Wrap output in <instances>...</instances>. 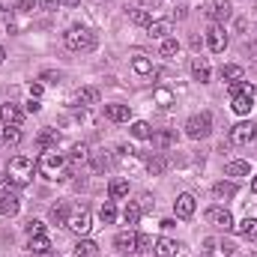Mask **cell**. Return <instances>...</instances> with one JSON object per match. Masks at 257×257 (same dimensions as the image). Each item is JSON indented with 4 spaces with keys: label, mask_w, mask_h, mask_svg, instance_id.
Instances as JSON below:
<instances>
[{
    "label": "cell",
    "mask_w": 257,
    "mask_h": 257,
    "mask_svg": "<svg viewBox=\"0 0 257 257\" xmlns=\"http://www.w3.org/2000/svg\"><path fill=\"white\" fill-rule=\"evenodd\" d=\"M24 230H27V236H42L45 233V224L39 218H30V221H24Z\"/></svg>",
    "instance_id": "obj_39"
},
{
    "label": "cell",
    "mask_w": 257,
    "mask_h": 257,
    "mask_svg": "<svg viewBox=\"0 0 257 257\" xmlns=\"http://www.w3.org/2000/svg\"><path fill=\"white\" fill-rule=\"evenodd\" d=\"M12 6H15V0H0V9H3V12H9Z\"/></svg>",
    "instance_id": "obj_52"
},
{
    "label": "cell",
    "mask_w": 257,
    "mask_h": 257,
    "mask_svg": "<svg viewBox=\"0 0 257 257\" xmlns=\"http://www.w3.org/2000/svg\"><path fill=\"white\" fill-rule=\"evenodd\" d=\"M90 153H87V144H75L72 147V162H84Z\"/></svg>",
    "instance_id": "obj_42"
},
{
    "label": "cell",
    "mask_w": 257,
    "mask_h": 257,
    "mask_svg": "<svg viewBox=\"0 0 257 257\" xmlns=\"http://www.w3.org/2000/svg\"><path fill=\"white\" fill-rule=\"evenodd\" d=\"M209 63H206V57H194L192 60V78L194 81H200V84H206L209 81Z\"/></svg>",
    "instance_id": "obj_16"
},
{
    "label": "cell",
    "mask_w": 257,
    "mask_h": 257,
    "mask_svg": "<svg viewBox=\"0 0 257 257\" xmlns=\"http://www.w3.org/2000/svg\"><path fill=\"white\" fill-rule=\"evenodd\" d=\"M96 254H99V245L93 239H81L75 245V257H96Z\"/></svg>",
    "instance_id": "obj_26"
},
{
    "label": "cell",
    "mask_w": 257,
    "mask_h": 257,
    "mask_svg": "<svg viewBox=\"0 0 257 257\" xmlns=\"http://www.w3.org/2000/svg\"><path fill=\"white\" fill-rule=\"evenodd\" d=\"M66 218H69V206H66V203L51 206V221H54V224H66Z\"/></svg>",
    "instance_id": "obj_36"
},
{
    "label": "cell",
    "mask_w": 257,
    "mask_h": 257,
    "mask_svg": "<svg viewBox=\"0 0 257 257\" xmlns=\"http://www.w3.org/2000/svg\"><path fill=\"white\" fill-rule=\"evenodd\" d=\"M194 257H209V251H200V254H194Z\"/></svg>",
    "instance_id": "obj_56"
},
{
    "label": "cell",
    "mask_w": 257,
    "mask_h": 257,
    "mask_svg": "<svg viewBox=\"0 0 257 257\" xmlns=\"http://www.w3.org/2000/svg\"><path fill=\"white\" fill-rule=\"evenodd\" d=\"M138 206H141V212H144V209H153V206H156V203H153V197H150V194H144V197H141V203H138Z\"/></svg>",
    "instance_id": "obj_47"
},
{
    "label": "cell",
    "mask_w": 257,
    "mask_h": 257,
    "mask_svg": "<svg viewBox=\"0 0 257 257\" xmlns=\"http://www.w3.org/2000/svg\"><path fill=\"white\" fill-rule=\"evenodd\" d=\"M36 9V0H18L15 3V12H21V15H30Z\"/></svg>",
    "instance_id": "obj_41"
},
{
    "label": "cell",
    "mask_w": 257,
    "mask_h": 257,
    "mask_svg": "<svg viewBox=\"0 0 257 257\" xmlns=\"http://www.w3.org/2000/svg\"><path fill=\"white\" fill-rule=\"evenodd\" d=\"M186 15H189L186 6H177V9H174V18H186Z\"/></svg>",
    "instance_id": "obj_51"
},
{
    "label": "cell",
    "mask_w": 257,
    "mask_h": 257,
    "mask_svg": "<svg viewBox=\"0 0 257 257\" xmlns=\"http://www.w3.org/2000/svg\"><path fill=\"white\" fill-rule=\"evenodd\" d=\"M0 120H3V126H21L24 111L15 102H6V105H0Z\"/></svg>",
    "instance_id": "obj_13"
},
{
    "label": "cell",
    "mask_w": 257,
    "mask_h": 257,
    "mask_svg": "<svg viewBox=\"0 0 257 257\" xmlns=\"http://www.w3.org/2000/svg\"><path fill=\"white\" fill-rule=\"evenodd\" d=\"M57 141H60L57 128H42V132H39V138H36L39 150H54V147H57Z\"/></svg>",
    "instance_id": "obj_19"
},
{
    "label": "cell",
    "mask_w": 257,
    "mask_h": 257,
    "mask_svg": "<svg viewBox=\"0 0 257 257\" xmlns=\"http://www.w3.org/2000/svg\"><path fill=\"white\" fill-rule=\"evenodd\" d=\"M132 135L141 138V141H150V138H153V126H150L147 120H135V123H132Z\"/></svg>",
    "instance_id": "obj_28"
},
{
    "label": "cell",
    "mask_w": 257,
    "mask_h": 257,
    "mask_svg": "<svg viewBox=\"0 0 257 257\" xmlns=\"http://www.w3.org/2000/svg\"><path fill=\"white\" fill-rule=\"evenodd\" d=\"M24 111H27V114H39V111H42V105H39V99H30V102L24 105Z\"/></svg>",
    "instance_id": "obj_46"
},
{
    "label": "cell",
    "mask_w": 257,
    "mask_h": 257,
    "mask_svg": "<svg viewBox=\"0 0 257 257\" xmlns=\"http://www.w3.org/2000/svg\"><path fill=\"white\" fill-rule=\"evenodd\" d=\"M63 45L69 51H93L96 48V33L90 30V27H81V24H75V27H69L63 33Z\"/></svg>",
    "instance_id": "obj_3"
},
{
    "label": "cell",
    "mask_w": 257,
    "mask_h": 257,
    "mask_svg": "<svg viewBox=\"0 0 257 257\" xmlns=\"http://www.w3.org/2000/svg\"><path fill=\"white\" fill-rule=\"evenodd\" d=\"M123 218H126V224H138V218H141V206L138 203H126V209H123Z\"/></svg>",
    "instance_id": "obj_37"
},
{
    "label": "cell",
    "mask_w": 257,
    "mask_h": 257,
    "mask_svg": "<svg viewBox=\"0 0 257 257\" xmlns=\"http://www.w3.org/2000/svg\"><path fill=\"white\" fill-rule=\"evenodd\" d=\"M230 93H233V96H251V99H254V84H245V81H239V84H230Z\"/></svg>",
    "instance_id": "obj_35"
},
{
    "label": "cell",
    "mask_w": 257,
    "mask_h": 257,
    "mask_svg": "<svg viewBox=\"0 0 257 257\" xmlns=\"http://www.w3.org/2000/svg\"><path fill=\"white\" fill-rule=\"evenodd\" d=\"M203 15L212 18L215 24H224L233 12H230V3H224V0H209V3H203Z\"/></svg>",
    "instance_id": "obj_6"
},
{
    "label": "cell",
    "mask_w": 257,
    "mask_h": 257,
    "mask_svg": "<svg viewBox=\"0 0 257 257\" xmlns=\"http://www.w3.org/2000/svg\"><path fill=\"white\" fill-rule=\"evenodd\" d=\"M105 168H108V156L96 153V156H93V171H105Z\"/></svg>",
    "instance_id": "obj_44"
},
{
    "label": "cell",
    "mask_w": 257,
    "mask_h": 257,
    "mask_svg": "<svg viewBox=\"0 0 257 257\" xmlns=\"http://www.w3.org/2000/svg\"><path fill=\"white\" fill-rule=\"evenodd\" d=\"M33 174H36V162L27 159V156H15V159L9 162V168H6V177H9V183H12L15 189L30 186Z\"/></svg>",
    "instance_id": "obj_2"
},
{
    "label": "cell",
    "mask_w": 257,
    "mask_h": 257,
    "mask_svg": "<svg viewBox=\"0 0 257 257\" xmlns=\"http://www.w3.org/2000/svg\"><path fill=\"white\" fill-rule=\"evenodd\" d=\"M233 251H236V245H233V242H221V254H224V257H230Z\"/></svg>",
    "instance_id": "obj_48"
},
{
    "label": "cell",
    "mask_w": 257,
    "mask_h": 257,
    "mask_svg": "<svg viewBox=\"0 0 257 257\" xmlns=\"http://www.w3.org/2000/svg\"><path fill=\"white\" fill-rule=\"evenodd\" d=\"M221 78H224L227 84H239V81L245 78V72H242V66L230 63V66H224V69H221Z\"/></svg>",
    "instance_id": "obj_24"
},
{
    "label": "cell",
    "mask_w": 257,
    "mask_h": 257,
    "mask_svg": "<svg viewBox=\"0 0 257 257\" xmlns=\"http://www.w3.org/2000/svg\"><path fill=\"white\" fill-rule=\"evenodd\" d=\"M132 69H135L138 75H153V60L144 57V54H135V57H132Z\"/></svg>",
    "instance_id": "obj_25"
},
{
    "label": "cell",
    "mask_w": 257,
    "mask_h": 257,
    "mask_svg": "<svg viewBox=\"0 0 257 257\" xmlns=\"http://www.w3.org/2000/svg\"><path fill=\"white\" fill-rule=\"evenodd\" d=\"M99 218H102L105 224H114V218H117V206H114V200H105V203H102Z\"/></svg>",
    "instance_id": "obj_31"
},
{
    "label": "cell",
    "mask_w": 257,
    "mask_h": 257,
    "mask_svg": "<svg viewBox=\"0 0 257 257\" xmlns=\"http://www.w3.org/2000/svg\"><path fill=\"white\" fill-rule=\"evenodd\" d=\"M42 96V84H30V99H39Z\"/></svg>",
    "instance_id": "obj_49"
},
{
    "label": "cell",
    "mask_w": 257,
    "mask_h": 257,
    "mask_svg": "<svg viewBox=\"0 0 257 257\" xmlns=\"http://www.w3.org/2000/svg\"><path fill=\"white\" fill-rule=\"evenodd\" d=\"M81 0H60V6H78Z\"/></svg>",
    "instance_id": "obj_53"
},
{
    "label": "cell",
    "mask_w": 257,
    "mask_h": 257,
    "mask_svg": "<svg viewBox=\"0 0 257 257\" xmlns=\"http://www.w3.org/2000/svg\"><path fill=\"white\" fill-rule=\"evenodd\" d=\"M0 144H3V135H0Z\"/></svg>",
    "instance_id": "obj_57"
},
{
    "label": "cell",
    "mask_w": 257,
    "mask_h": 257,
    "mask_svg": "<svg viewBox=\"0 0 257 257\" xmlns=\"http://www.w3.org/2000/svg\"><path fill=\"white\" fill-rule=\"evenodd\" d=\"M128 21L138 24V27H147L153 18H150V9H144V6H132V9H128Z\"/></svg>",
    "instance_id": "obj_21"
},
{
    "label": "cell",
    "mask_w": 257,
    "mask_h": 257,
    "mask_svg": "<svg viewBox=\"0 0 257 257\" xmlns=\"http://www.w3.org/2000/svg\"><path fill=\"white\" fill-rule=\"evenodd\" d=\"M150 248H153V236L138 233V251H150Z\"/></svg>",
    "instance_id": "obj_43"
},
{
    "label": "cell",
    "mask_w": 257,
    "mask_h": 257,
    "mask_svg": "<svg viewBox=\"0 0 257 257\" xmlns=\"http://www.w3.org/2000/svg\"><path fill=\"white\" fill-rule=\"evenodd\" d=\"M209 132H212V117H209V114H194V117L186 120V135L194 138V141L209 138Z\"/></svg>",
    "instance_id": "obj_5"
},
{
    "label": "cell",
    "mask_w": 257,
    "mask_h": 257,
    "mask_svg": "<svg viewBox=\"0 0 257 257\" xmlns=\"http://www.w3.org/2000/svg\"><path fill=\"white\" fill-rule=\"evenodd\" d=\"M108 194H111V200H120V197H126V194H128V183H126V180H111Z\"/></svg>",
    "instance_id": "obj_30"
},
{
    "label": "cell",
    "mask_w": 257,
    "mask_h": 257,
    "mask_svg": "<svg viewBox=\"0 0 257 257\" xmlns=\"http://www.w3.org/2000/svg\"><path fill=\"white\" fill-rule=\"evenodd\" d=\"M224 174H227V177H248V174H251V168H248V162H242V159H233V162H227Z\"/></svg>",
    "instance_id": "obj_23"
},
{
    "label": "cell",
    "mask_w": 257,
    "mask_h": 257,
    "mask_svg": "<svg viewBox=\"0 0 257 257\" xmlns=\"http://www.w3.org/2000/svg\"><path fill=\"white\" fill-rule=\"evenodd\" d=\"M66 168H69V159L63 153H57V147L54 150H42V156L36 159V174L45 177V180H63Z\"/></svg>",
    "instance_id": "obj_1"
},
{
    "label": "cell",
    "mask_w": 257,
    "mask_h": 257,
    "mask_svg": "<svg viewBox=\"0 0 257 257\" xmlns=\"http://www.w3.org/2000/svg\"><path fill=\"white\" fill-rule=\"evenodd\" d=\"M141 6H144V9H159L162 0H141Z\"/></svg>",
    "instance_id": "obj_50"
},
{
    "label": "cell",
    "mask_w": 257,
    "mask_h": 257,
    "mask_svg": "<svg viewBox=\"0 0 257 257\" xmlns=\"http://www.w3.org/2000/svg\"><path fill=\"white\" fill-rule=\"evenodd\" d=\"M39 81H45V84H57V81H60V72H42Z\"/></svg>",
    "instance_id": "obj_45"
},
{
    "label": "cell",
    "mask_w": 257,
    "mask_h": 257,
    "mask_svg": "<svg viewBox=\"0 0 257 257\" xmlns=\"http://www.w3.org/2000/svg\"><path fill=\"white\" fill-rule=\"evenodd\" d=\"M230 108H233V114H239V117H248V114H251V108H254V99H251V96H233Z\"/></svg>",
    "instance_id": "obj_18"
},
{
    "label": "cell",
    "mask_w": 257,
    "mask_h": 257,
    "mask_svg": "<svg viewBox=\"0 0 257 257\" xmlns=\"http://www.w3.org/2000/svg\"><path fill=\"white\" fill-rule=\"evenodd\" d=\"M194 209H197V200H194V194H180L177 200H174V212H177V218H192Z\"/></svg>",
    "instance_id": "obj_11"
},
{
    "label": "cell",
    "mask_w": 257,
    "mask_h": 257,
    "mask_svg": "<svg viewBox=\"0 0 257 257\" xmlns=\"http://www.w3.org/2000/svg\"><path fill=\"white\" fill-rule=\"evenodd\" d=\"M251 192L257 194V177H254V180H251Z\"/></svg>",
    "instance_id": "obj_55"
},
{
    "label": "cell",
    "mask_w": 257,
    "mask_h": 257,
    "mask_svg": "<svg viewBox=\"0 0 257 257\" xmlns=\"http://www.w3.org/2000/svg\"><path fill=\"white\" fill-rule=\"evenodd\" d=\"M180 51V42L174 39V36H168V39H162V57H174Z\"/></svg>",
    "instance_id": "obj_38"
},
{
    "label": "cell",
    "mask_w": 257,
    "mask_h": 257,
    "mask_svg": "<svg viewBox=\"0 0 257 257\" xmlns=\"http://www.w3.org/2000/svg\"><path fill=\"white\" fill-rule=\"evenodd\" d=\"M236 230L245 236V239H257V218H242L236 224Z\"/></svg>",
    "instance_id": "obj_29"
},
{
    "label": "cell",
    "mask_w": 257,
    "mask_h": 257,
    "mask_svg": "<svg viewBox=\"0 0 257 257\" xmlns=\"http://www.w3.org/2000/svg\"><path fill=\"white\" fill-rule=\"evenodd\" d=\"M27 251L30 254H45L48 257V251H51V242H48V236L42 233V236H30V242H27Z\"/></svg>",
    "instance_id": "obj_20"
},
{
    "label": "cell",
    "mask_w": 257,
    "mask_h": 257,
    "mask_svg": "<svg viewBox=\"0 0 257 257\" xmlns=\"http://www.w3.org/2000/svg\"><path fill=\"white\" fill-rule=\"evenodd\" d=\"M3 60H6V51H3V45H0V63H3Z\"/></svg>",
    "instance_id": "obj_54"
},
{
    "label": "cell",
    "mask_w": 257,
    "mask_h": 257,
    "mask_svg": "<svg viewBox=\"0 0 257 257\" xmlns=\"http://www.w3.org/2000/svg\"><path fill=\"white\" fill-rule=\"evenodd\" d=\"M105 117H108L111 123H128V120H132V108H128V105H120V102L105 105Z\"/></svg>",
    "instance_id": "obj_14"
},
{
    "label": "cell",
    "mask_w": 257,
    "mask_h": 257,
    "mask_svg": "<svg viewBox=\"0 0 257 257\" xmlns=\"http://www.w3.org/2000/svg\"><path fill=\"white\" fill-rule=\"evenodd\" d=\"M147 33H150L153 39H168V33H171V21H150V24H147Z\"/></svg>",
    "instance_id": "obj_22"
},
{
    "label": "cell",
    "mask_w": 257,
    "mask_h": 257,
    "mask_svg": "<svg viewBox=\"0 0 257 257\" xmlns=\"http://www.w3.org/2000/svg\"><path fill=\"white\" fill-rule=\"evenodd\" d=\"M153 99H156L162 108H171V105H174V93H171V90H165V87H159V90L153 93Z\"/></svg>",
    "instance_id": "obj_34"
},
{
    "label": "cell",
    "mask_w": 257,
    "mask_h": 257,
    "mask_svg": "<svg viewBox=\"0 0 257 257\" xmlns=\"http://www.w3.org/2000/svg\"><path fill=\"white\" fill-rule=\"evenodd\" d=\"M254 257H257V254H254Z\"/></svg>",
    "instance_id": "obj_58"
},
{
    "label": "cell",
    "mask_w": 257,
    "mask_h": 257,
    "mask_svg": "<svg viewBox=\"0 0 257 257\" xmlns=\"http://www.w3.org/2000/svg\"><path fill=\"white\" fill-rule=\"evenodd\" d=\"M75 102L84 105V108H93V105H99V90L96 87H84V90H78Z\"/></svg>",
    "instance_id": "obj_17"
},
{
    "label": "cell",
    "mask_w": 257,
    "mask_h": 257,
    "mask_svg": "<svg viewBox=\"0 0 257 257\" xmlns=\"http://www.w3.org/2000/svg\"><path fill=\"white\" fill-rule=\"evenodd\" d=\"M114 248H117L120 254L138 251V233H135V230H120V233L114 236Z\"/></svg>",
    "instance_id": "obj_10"
},
{
    "label": "cell",
    "mask_w": 257,
    "mask_h": 257,
    "mask_svg": "<svg viewBox=\"0 0 257 257\" xmlns=\"http://www.w3.org/2000/svg\"><path fill=\"white\" fill-rule=\"evenodd\" d=\"M21 209V200L12 189H0V215H15Z\"/></svg>",
    "instance_id": "obj_12"
},
{
    "label": "cell",
    "mask_w": 257,
    "mask_h": 257,
    "mask_svg": "<svg viewBox=\"0 0 257 257\" xmlns=\"http://www.w3.org/2000/svg\"><path fill=\"white\" fill-rule=\"evenodd\" d=\"M153 251H156V257H177L180 245H177L171 236H159V239L153 242Z\"/></svg>",
    "instance_id": "obj_15"
},
{
    "label": "cell",
    "mask_w": 257,
    "mask_h": 257,
    "mask_svg": "<svg viewBox=\"0 0 257 257\" xmlns=\"http://www.w3.org/2000/svg\"><path fill=\"white\" fill-rule=\"evenodd\" d=\"M0 135H3V144H12V147H15V144H21V138H24L18 126H6Z\"/></svg>",
    "instance_id": "obj_33"
},
{
    "label": "cell",
    "mask_w": 257,
    "mask_h": 257,
    "mask_svg": "<svg viewBox=\"0 0 257 257\" xmlns=\"http://www.w3.org/2000/svg\"><path fill=\"white\" fill-rule=\"evenodd\" d=\"M254 135H257V126L251 120H242V123H236L230 128V144H248Z\"/></svg>",
    "instance_id": "obj_9"
},
{
    "label": "cell",
    "mask_w": 257,
    "mask_h": 257,
    "mask_svg": "<svg viewBox=\"0 0 257 257\" xmlns=\"http://www.w3.org/2000/svg\"><path fill=\"white\" fill-rule=\"evenodd\" d=\"M212 192H215V197H221V200H224V197H236L239 189H236V183H215V189H212Z\"/></svg>",
    "instance_id": "obj_32"
},
{
    "label": "cell",
    "mask_w": 257,
    "mask_h": 257,
    "mask_svg": "<svg viewBox=\"0 0 257 257\" xmlns=\"http://www.w3.org/2000/svg\"><path fill=\"white\" fill-rule=\"evenodd\" d=\"M206 218H209L215 227H221V230H233V227H236L230 209H224V206H209V209H206Z\"/></svg>",
    "instance_id": "obj_8"
},
{
    "label": "cell",
    "mask_w": 257,
    "mask_h": 257,
    "mask_svg": "<svg viewBox=\"0 0 257 257\" xmlns=\"http://www.w3.org/2000/svg\"><path fill=\"white\" fill-rule=\"evenodd\" d=\"M206 45H209V51L221 54V51L227 48V30H224L221 24H212V27L206 30Z\"/></svg>",
    "instance_id": "obj_7"
},
{
    "label": "cell",
    "mask_w": 257,
    "mask_h": 257,
    "mask_svg": "<svg viewBox=\"0 0 257 257\" xmlns=\"http://www.w3.org/2000/svg\"><path fill=\"white\" fill-rule=\"evenodd\" d=\"M147 171H150V177L165 174V171H168V159H165V156H153V159L147 162Z\"/></svg>",
    "instance_id": "obj_27"
},
{
    "label": "cell",
    "mask_w": 257,
    "mask_h": 257,
    "mask_svg": "<svg viewBox=\"0 0 257 257\" xmlns=\"http://www.w3.org/2000/svg\"><path fill=\"white\" fill-rule=\"evenodd\" d=\"M153 141H156L159 147H171V144H177V132H162V135H153Z\"/></svg>",
    "instance_id": "obj_40"
},
{
    "label": "cell",
    "mask_w": 257,
    "mask_h": 257,
    "mask_svg": "<svg viewBox=\"0 0 257 257\" xmlns=\"http://www.w3.org/2000/svg\"><path fill=\"white\" fill-rule=\"evenodd\" d=\"M66 227H69L72 233H78V236L90 233V227H93V212H90V206H87V203L72 206V209H69V218H66Z\"/></svg>",
    "instance_id": "obj_4"
}]
</instances>
